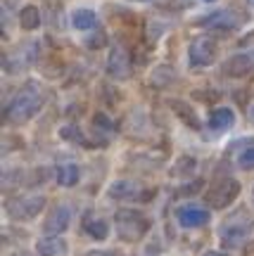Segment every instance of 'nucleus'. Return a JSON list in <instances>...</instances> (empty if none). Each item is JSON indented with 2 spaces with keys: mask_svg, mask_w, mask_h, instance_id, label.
<instances>
[{
  "mask_svg": "<svg viewBox=\"0 0 254 256\" xmlns=\"http://www.w3.org/2000/svg\"><path fill=\"white\" fill-rule=\"evenodd\" d=\"M43 104H46L43 88L38 83H27L8 102V107H5V121L8 124H24V121L34 119L38 112L43 110Z\"/></svg>",
  "mask_w": 254,
  "mask_h": 256,
  "instance_id": "nucleus-1",
  "label": "nucleus"
},
{
  "mask_svg": "<svg viewBox=\"0 0 254 256\" xmlns=\"http://www.w3.org/2000/svg\"><path fill=\"white\" fill-rule=\"evenodd\" d=\"M252 232H254V216L245 206L228 214L226 218L221 220V226H218V240H221L223 249H228V252L242 249L247 244V240L252 238Z\"/></svg>",
  "mask_w": 254,
  "mask_h": 256,
  "instance_id": "nucleus-2",
  "label": "nucleus"
},
{
  "mask_svg": "<svg viewBox=\"0 0 254 256\" xmlns=\"http://www.w3.org/2000/svg\"><path fill=\"white\" fill-rule=\"evenodd\" d=\"M114 232L121 242L128 244H138L140 240L147 238L150 232V218L140 209H131V206H121L114 214Z\"/></svg>",
  "mask_w": 254,
  "mask_h": 256,
  "instance_id": "nucleus-3",
  "label": "nucleus"
},
{
  "mask_svg": "<svg viewBox=\"0 0 254 256\" xmlns=\"http://www.w3.org/2000/svg\"><path fill=\"white\" fill-rule=\"evenodd\" d=\"M237 197H240V183L228 174L214 178V183L204 190V202H207V206L209 209H216V211L228 209Z\"/></svg>",
  "mask_w": 254,
  "mask_h": 256,
  "instance_id": "nucleus-4",
  "label": "nucleus"
},
{
  "mask_svg": "<svg viewBox=\"0 0 254 256\" xmlns=\"http://www.w3.org/2000/svg\"><path fill=\"white\" fill-rule=\"evenodd\" d=\"M48 200L43 194H19L5 202V214L12 220H34L46 209Z\"/></svg>",
  "mask_w": 254,
  "mask_h": 256,
  "instance_id": "nucleus-5",
  "label": "nucleus"
},
{
  "mask_svg": "<svg viewBox=\"0 0 254 256\" xmlns=\"http://www.w3.org/2000/svg\"><path fill=\"white\" fill-rule=\"evenodd\" d=\"M107 194L119 202H150L152 200V188L138 178H119L107 188Z\"/></svg>",
  "mask_w": 254,
  "mask_h": 256,
  "instance_id": "nucleus-6",
  "label": "nucleus"
},
{
  "mask_svg": "<svg viewBox=\"0 0 254 256\" xmlns=\"http://www.w3.org/2000/svg\"><path fill=\"white\" fill-rule=\"evenodd\" d=\"M72 218H74L72 204L69 202H57L53 209L48 211L46 220H43V232L46 235H62L72 226Z\"/></svg>",
  "mask_w": 254,
  "mask_h": 256,
  "instance_id": "nucleus-7",
  "label": "nucleus"
},
{
  "mask_svg": "<svg viewBox=\"0 0 254 256\" xmlns=\"http://www.w3.org/2000/svg\"><path fill=\"white\" fill-rule=\"evenodd\" d=\"M218 48L216 40L209 36H197L188 48V57H190L192 66H209V64L216 62Z\"/></svg>",
  "mask_w": 254,
  "mask_h": 256,
  "instance_id": "nucleus-8",
  "label": "nucleus"
},
{
  "mask_svg": "<svg viewBox=\"0 0 254 256\" xmlns=\"http://www.w3.org/2000/svg\"><path fill=\"white\" fill-rule=\"evenodd\" d=\"M173 216H176V223L185 230L204 228V226H209V220H211L209 209H204V206H200V204H183V206L176 209Z\"/></svg>",
  "mask_w": 254,
  "mask_h": 256,
  "instance_id": "nucleus-9",
  "label": "nucleus"
},
{
  "mask_svg": "<svg viewBox=\"0 0 254 256\" xmlns=\"http://www.w3.org/2000/svg\"><path fill=\"white\" fill-rule=\"evenodd\" d=\"M223 74L230 78H247L254 74V52H237L223 62Z\"/></svg>",
  "mask_w": 254,
  "mask_h": 256,
  "instance_id": "nucleus-10",
  "label": "nucleus"
},
{
  "mask_svg": "<svg viewBox=\"0 0 254 256\" xmlns=\"http://www.w3.org/2000/svg\"><path fill=\"white\" fill-rule=\"evenodd\" d=\"M107 72L114 78H128L131 76V57L121 46H114L107 57Z\"/></svg>",
  "mask_w": 254,
  "mask_h": 256,
  "instance_id": "nucleus-11",
  "label": "nucleus"
},
{
  "mask_svg": "<svg viewBox=\"0 0 254 256\" xmlns=\"http://www.w3.org/2000/svg\"><path fill=\"white\" fill-rule=\"evenodd\" d=\"M207 124L216 133H226V130H230V128L235 126V112L230 110V107H214V110L209 112Z\"/></svg>",
  "mask_w": 254,
  "mask_h": 256,
  "instance_id": "nucleus-12",
  "label": "nucleus"
},
{
  "mask_svg": "<svg viewBox=\"0 0 254 256\" xmlns=\"http://www.w3.org/2000/svg\"><path fill=\"white\" fill-rule=\"evenodd\" d=\"M67 252V242L62 235H43L36 242V254L38 256H62Z\"/></svg>",
  "mask_w": 254,
  "mask_h": 256,
  "instance_id": "nucleus-13",
  "label": "nucleus"
},
{
  "mask_svg": "<svg viewBox=\"0 0 254 256\" xmlns=\"http://www.w3.org/2000/svg\"><path fill=\"white\" fill-rule=\"evenodd\" d=\"M55 180L62 185V188H74L81 180V168L79 164H72V162H64V164L55 166Z\"/></svg>",
  "mask_w": 254,
  "mask_h": 256,
  "instance_id": "nucleus-14",
  "label": "nucleus"
},
{
  "mask_svg": "<svg viewBox=\"0 0 254 256\" xmlns=\"http://www.w3.org/2000/svg\"><path fill=\"white\" fill-rule=\"evenodd\" d=\"M83 230H86V235L93 240H98V242H102V240H107L109 235V226L107 220L100 218V216H95V214H91V216H86V220H83Z\"/></svg>",
  "mask_w": 254,
  "mask_h": 256,
  "instance_id": "nucleus-15",
  "label": "nucleus"
},
{
  "mask_svg": "<svg viewBox=\"0 0 254 256\" xmlns=\"http://www.w3.org/2000/svg\"><path fill=\"white\" fill-rule=\"evenodd\" d=\"M202 24H207V26H218V28H233L240 24V17H237L233 10H226V12H214L211 17L202 19Z\"/></svg>",
  "mask_w": 254,
  "mask_h": 256,
  "instance_id": "nucleus-16",
  "label": "nucleus"
},
{
  "mask_svg": "<svg viewBox=\"0 0 254 256\" xmlns=\"http://www.w3.org/2000/svg\"><path fill=\"white\" fill-rule=\"evenodd\" d=\"M72 24L74 28H79V31H91V28L98 26V14L93 12V10H74L72 12Z\"/></svg>",
  "mask_w": 254,
  "mask_h": 256,
  "instance_id": "nucleus-17",
  "label": "nucleus"
},
{
  "mask_svg": "<svg viewBox=\"0 0 254 256\" xmlns=\"http://www.w3.org/2000/svg\"><path fill=\"white\" fill-rule=\"evenodd\" d=\"M171 107H173V112L181 116L185 124L190 128H195V130H200L202 128V124H200V119H197V114L192 112V107H188L185 102H181V100H171Z\"/></svg>",
  "mask_w": 254,
  "mask_h": 256,
  "instance_id": "nucleus-18",
  "label": "nucleus"
},
{
  "mask_svg": "<svg viewBox=\"0 0 254 256\" xmlns=\"http://www.w3.org/2000/svg\"><path fill=\"white\" fill-rule=\"evenodd\" d=\"M19 24L24 31H34V28L41 26V12H38L36 5H27L19 12Z\"/></svg>",
  "mask_w": 254,
  "mask_h": 256,
  "instance_id": "nucleus-19",
  "label": "nucleus"
},
{
  "mask_svg": "<svg viewBox=\"0 0 254 256\" xmlns=\"http://www.w3.org/2000/svg\"><path fill=\"white\" fill-rule=\"evenodd\" d=\"M235 164H237V168H242V171H254V142L245 145L237 152Z\"/></svg>",
  "mask_w": 254,
  "mask_h": 256,
  "instance_id": "nucleus-20",
  "label": "nucleus"
},
{
  "mask_svg": "<svg viewBox=\"0 0 254 256\" xmlns=\"http://www.w3.org/2000/svg\"><path fill=\"white\" fill-rule=\"evenodd\" d=\"M60 136L64 138V140H69V142H76V145H83V147H93L91 142H86L81 136V130H79V126H64L62 133Z\"/></svg>",
  "mask_w": 254,
  "mask_h": 256,
  "instance_id": "nucleus-21",
  "label": "nucleus"
},
{
  "mask_svg": "<svg viewBox=\"0 0 254 256\" xmlns=\"http://www.w3.org/2000/svg\"><path fill=\"white\" fill-rule=\"evenodd\" d=\"M88 256H126V254H121L117 249H93Z\"/></svg>",
  "mask_w": 254,
  "mask_h": 256,
  "instance_id": "nucleus-22",
  "label": "nucleus"
},
{
  "mask_svg": "<svg viewBox=\"0 0 254 256\" xmlns=\"http://www.w3.org/2000/svg\"><path fill=\"white\" fill-rule=\"evenodd\" d=\"M202 256H230V254H226V252H218V249H209V252H204Z\"/></svg>",
  "mask_w": 254,
  "mask_h": 256,
  "instance_id": "nucleus-23",
  "label": "nucleus"
},
{
  "mask_svg": "<svg viewBox=\"0 0 254 256\" xmlns=\"http://www.w3.org/2000/svg\"><path fill=\"white\" fill-rule=\"evenodd\" d=\"M245 256H254V242L249 244V247H247V254Z\"/></svg>",
  "mask_w": 254,
  "mask_h": 256,
  "instance_id": "nucleus-24",
  "label": "nucleus"
},
{
  "mask_svg": "<svg viewBox=\"0 0 254 256\" xmlns=\"http://www.w3.org/2000/svg\"><path fill=\"white\" fill-rule=\"evenodd\" d=\"M249 119L254 121V104H252V107H249Z\"/></svg>",
  "mask_w": 254,
  "mask_h": 256,
  "instance_id": "nucleus-25",
  "label": "nucleus"
},
{
  "mask_svg": "<svg viewBox=\"0 0 254 256\" xmlns=\"http://www.w3.org/2000/svg\"><path fill=\"white\" fill-rule=\"evenodd\" d=\"M15 256H31V254H15Z\"/></svg>",
  "mask_w": 254,
  "mask_h": 256,
  "instance_id": "nucleus-26",
  "label": "nucleus"
},
{
  "mask_svg": "<svg viewBox=\"0 0 254 256\" xmlns=\"http://www.w3.org/2000/svg\"><path fill=\"white\" fill-rule=\"evenodd\" d=\"M252 202H254V192H252Z\"/></svg>",
  "mask_w": 254,
  "mask_h": 256,
  "instance_id": "nucleus-27",
  "label": "nucleus"
},
{
  "mask_svg": "<svg viewBox=\"0 0 254 256\" xmlns=\"http://www.w3.org/2000/svg\"><path fill=\"white\" fill-rule=\"evenodd\" d=\"M207 2H214V0H207Z\"/></svg>",
  "mask_w": 254,
  "mask_h": 256,
  "instance_id": "nucleus-28",
  "label": "nucleus"
}]
</instances>
